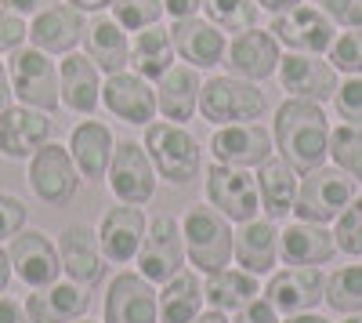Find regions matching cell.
I'll return each mask as SVG.
<instances>
[{
  "mask_svg": "<svg viewBox=\"0 0 362 323\" xmlns=\"http://www.w3.org/2000/svg\"><path fill=\"white\" fill-rule=\"evenodd\" d=\"M272 142L276 153L297 171L308 174L326 164L329 157V116L319 102L283 98L272 116Z\"/></svg>",
  "mask_w": 362,
  "mask_h": 323,
  "instance_id": "6da1fadb",
  "label": "cell"
},
{
  "mask_svg": "<svg viewBox=\"0 0 362 323\" xmlns=\"http://www.w3.org/2000/svg\"><path fill=\"white\" fill-rule=\"evenodd\" d=\"M268 113V98L261 84L243 80L235 73H214L199 87V116L214 128L225 124H254Z\"/></svg>",
  "mask_w": 362,
  "mask_h": 323,
  "instance_id": "7a4b0ae2",
  "label": "cell"
},
{
  "mask_svg": "<svg viewBox=\"0 0 362 323\" xmlns=\"http://www.w3.org/2000/svg\"><path fill=\"white\" fill-rule=\"evenodd\" d=\"M181 237H185V254L189 266L206 273H221L232 266V244H235V229L232 222L210 208V203H196L181 218Z\"/></svg>",
  "mask_w": 362,
  "mask_h": 323,
  "instance_id": "3957f363",
  "label": "cell"
},
{
  "mask_svg": "<svg viewBox=\"0 0 362 323\" xmlns=\"http://www.w3.org/2000/svg\"><path fill=\"white\" fill-rule=\"evenodd\" d=\"M145 153L153 160L156 174L170 186H189L196 174H199V164H203V149L196 135L185 128V124H170V120H153L145 128Z\"/></svg>",
  "mask_w": 362,
  "mask_h": 323,
  "instance_id": "277c9868",
  "label": "cell"
},
{
  "mask_svg": "<svg viewBox=\"0 0 362 323\" xmlns=\"http://www.w3.org/2000/svg\"><path fill=\"white\" fill-rule=\"evenodd\" d=\"M355 178H348L337 167H315L308 174H300L297 186V200H293V218L300 222H315V225H329L337 222V215L355 200Z\"/></svg>",
  "mask_w": 362,
  "mask_h": 323,
  "instance_id": "5b68a950",
  "label": "cell"
},
{
  "mask_svg": "<svg viewBox=\"0 0 362 323\" xmlns=\"http://www.w3.org/2000/svg\"><path fill=\"white\" fill-rule=\"evenodd\" d=\"M185 261H189V254H185V237H181V222L174 215L148 218L145 240L134 258V273H141L153 287H163L170 276L185 269Z\"/></svg>",
  "mask_w": 362,
  "mask_h": 323,
  "instance_id": "8992f818",
  "label": "cell"
},
{
  "mask_svg": "<svg viewBox=\"0 0 362 323\" xmlns=\"http://www.w3.org/2000/svg\"><path fill=\"white\" fill-rule=\"evenodd\" d=\"M8 73H11V91L22 106H33L44 113H54L62 106V95H58V62L47 51L33 44L11 51Z\"/></svg>",
  "mask_w": 362,
  "mask_h": 323,
  "instance_id": "52a82bcc",
  "label": "cell"
},
{
  "mask_svg": "<svg viewBox=\"0 0 362 323\" xmlns=\"http://www.w3.org/2000/svg\"><path fill=\"white\" fill-rule=\"evenodd\" d=\"M105 178H109V189H112L116 203L145 208V203L156 196V182H160V174H156L153 160H148L145 145H141V142H134V138H124V142H116Z\"/></svg>",
  "mask_w": 362,
  "mask_h": 323,
  "instance_id": "ba28073f",
  "label": "cell"
},
{
  "mask_svg": "<svg viewBox=\"0 0 362 323\" xmlns=\"http://www.w3.org/2000/svg\"><path fill=\"white\" fill-rule=\"evenodd\" d=\"M25 182H29V189H33V196L40 203H47V208H66L80 189V171H76L66 145L47 142L29 157Z\"/></svg>",
  "mask_w": 362,
  "mask_h": 323,
  "instance_id": "9c48e42d",
  "label": "cell"
},
{
  "mask_svg": "<svg viewBox=\"0 0 362 323\" xmlns=\"http://www.w3.org/2000/svg\"><path fill=\"white\" fill-rule=\"evenodd\" d=\"M206 203L218 208L232 225H243L261 215V200H257V178L254 171L243 167H225V164H210L206 167V182H203Z\"/></svg>",
  "mask_w": 362,
  "mask_h": 323,
  "instance_id": "30bf717a",
  "label": "cell"
},
{
  "mask_svg": "<svg viewBox=\"0 0 362 323\" xmlns=\"http://www.w3.org/2000/svg\"><path fill=\"white\" fill-rule=\"evenodd\" d=\"M268 33L279 40L283 51H300V55H326L329 44L337 40V26L319 4H297L283 15H272Z\"/></svg>",
  "mask_w": 362,
  "mask_h": 323,
  "instance_id": "8fae6325",
  "label": "cell"
},
{
  "mask_svg": "<svg viewBox=\"0 0 362 323\" xmlns=\"http://www.w3.org/2000/svg\"><path fill=\"white\" fill-rule=\"evenodd\" d=\"M286 98H305V102H334L341 73L334 69L326 55H300V51H283L279 69H276Z\"/></svg>",
  "mask_w": 362,
  "mask_h": 323,
  "instance_id": "7c38bea8",
  "label": "cell"
},
{
  "mask_svg": "<svg viewBox=\"0 0 362 323\" xmlns=\"http://www.w3.org/2000/svg\"><path fill=\"white\" fill-rule=\"evenodd\" d=\"M261 295L279 316H297L312 312L322 305L326 295V273L315 266H283L279 273H268V283L261 287Z\"/></svg>",
  "mask_w": 362,
  "mask_h": 323,
  "instance_id": "4fadbf2b",
  "label": "cell"
},
{
  "mask_svg": "<svg viewBox=\"0 0 362 323\" xmlns=\"http://www.w3.org/2000/svg\"><path fill=\"white\" fill-rule=\"evenodd\" d=\"M102 106L116 120L131 128H148L160 116L156 109V84H148L134 69H119L102 80Z\"/></svg>",
  "mask_w": 362,
  "mask_h": 323,
  "instance_id": "5bb4252c",
  "label": "cell"
},
{
  "mask_svg": "<svg viewBox=\"0 0 362 323\" xmlns=\"http://www.w3.org/2000/svg\"><path fill=\"white\" fill-rule=\"evenodd\" d=\"M170 44L177 62H185L192 69H214L225 62L228 51V33L218 29L206 15H189V18H170Z\"/></svg>",
  "mask_w": 362,
  "mask_h": 323,
  "instance_id": "9a60e30c",
  "label": "cell"
},
{
  "mask_svg": "<svg viewBox=\"0 0 362 323\" xmlns=\"http://www.w3.org/2000/svg\"><path fill=\"white\" fill-rule=\"evenodd\" d=\"M210 157L214 164L225 167H243V171H257L268 157H276V142H272V131L254 124H225L214 128L210 135Z\"/></svg>",
  "mask_w": 362,
  "mask_h": 323,
  "instance_id": "2e32d148",
  "label": "cell"
},
{
  "mask_svg": "<svg viewBox=\"0 0 362 323\" xmlns=\"http://www.w3.org/2000/svg\"><path fill=\"white\" fill-rule=\"evenodd\" d=\"M8 261H11V273L29 290L62 280L58 247L51 244V237H47V232H40V229H22L18 237H11L8 240Z\"/></svg>",
  "mask_w": 362,
  "mask_h": 323,
  "instance_id": "e0dca14e",
  "label": "cell"
},
{
  "mask_svg": "<svg viewBox=\"0 0 362 323\" xmlns=\"http://www.w3.org/2000/svg\"><path fill=\"white\" fill-rule=\"evenodd\" d=\"M54 135L51 113L33 109V106H8L0 109V157L8 160H29L40 145H47Z\"/></svg>",
  "mask_w": 362,
  "mask_h": 323,
  "instance_id": "ac0fdd59",
  "label": "cell"
},
{
  "mask_svg": "<svg viewBox=\"0 0 362 323\" xmlns=\"http://www.w3.org/2000/svg\"><path fill=\"white\" fill-rule=\"evenodd\" d=\"M279 58H283L279 40L272 37L268 29H261V26H250V29H243V33H232L228 37L225 66H228V73L243 76V80L261 84L268 76H276Z\"/></svg>",
  "mask_w": 362,
  "mask_h": 323,
  "instance_id": "d6986e66",
  "label": "cell"
},
{
  "mask_svg": "<svg viewBox=\"0 0 362 323\" xmlns=\"http://www.w3.org/2000/svg\"><path fill=\"white\" fill-rule=\"evenodd\" d=\"M102 323H160L156 287L141 273H116L105 287V319Z\"/></svg>",
  "mask_w": 362,
  "mask_h": 323,
  "instance_id": "ffe728a7",
  "label": "cell"
},
{
  "mask_svg": "<svg viewBox=\"0 0 362 323\" xmlns=\"http://www.w3.org/2000/svg\"><path fill=\"white\" fill-rule=\"evenodd\" d=\"M58 261H62V273L80 283V287H98L105 280V254L98 244V229H90L83 222L66 225L62 237H58Z\"/></svg>",
  "mask_w": 362,
  "mask_h": 323,
  "instance_id": "44dd1931",
  "label": "cell"
},
{
  "mask_svg": "<svg viewBox=\"0 0 362 323\" xmlns=\"http://www.w3.org/2000/svg\"><path fill=\"white\" fill-rule=\"evenodd\" d=\"M83 33H87V15L76 11L73 4H66V0H58V4H51L40 15L29 18V44L47 51L51 58L76 51L83 44Z\"/></svg>",
  "mask_w": 362,
  "mask_h": 323,
  "instance_id": "7402d4cb",
  "label": "cell"
},
{
  "mask_svg": "<svg viewBox=\"0 0 362 323\" xmlns=\"http://www.w3.org/2000/svg\"><path fill=\"white\" fill-rule=\"evenodd\" d=\"M145 229H148V218L141 208H131V203L109 208L98 222V244H102L105 261H112V266H131L138 258L141 240H145Z\"/></svg>",
  "mask_w": 362,
  "mask_h": 323,
  "instance_id": "603a6c76",
  "label": "cell"
},
{
  "mask_svg": "<svg viewBox=\"0 0 362 323\" xmlns=\"http://www.w3.org/2000/svg\"><path fill=\"white\" fill-rule=\"evenodd\" d=\"M102 69L90 62L83 51H69L58 62V95H62V106L90 116L102 109Z\"/></svg>",
  "mask_w": 362,
  "mask_h": 323,
  "instance_id": "cb8c5ba5",
  "label": "cell"
},
{
  "mask_svg": "<svg viewBox=\"0 0 362 323\" xmlns=\"http://www.w3.org/2000/svg\"><path fill=\"white\" fill-rule=\"evenodd\" d=\"M87 305H90L87 287H80L73 280H54L47 287H37L22 309H25L29 323H76V319H83Z\"/></svg>",
  "mask_w": 362,
  "mask_h": 323,
  "instance_id": "d4e9b609",
  "label": "cell"
},
{
  "mask_svg": "<svg viewBox=\"0 0 362 323\" xmlns=\"http://www.w3.org/2000/svg\"><path fill=\"white\" fill-rule=\"evenodd\" d=\"M279 258L283 266H315V269L326 266V261L337 258L334 229L293 218L286 229H279Z\"/></svg>",
  "mask_w": 362,
  "mask_h": 323,
  "instance_id": "484cf974",
  "label": "cell"
},
{
  "mask_svg": "<svg viewBox=\"0 0 362 323\" xmlns=\"http://www.w3.org/2000/svg\"><path fill=\"white\" fill-rule=\"evenodd\" d=\"M66 149L83 182H102L109 171V160H112V149H116V135L105 120H80L69 131Z\"/></svg>",
  "mask_w": 362,
  "mask_h": 323,
  "instance_id": "4316f807",
  "label": "cell"
},
{
  "mask_svg": "<svg viewBox=\"0 0 362 323\" xmlns=\"http://www.w3.org/2000/svg\"><path fill=\"white\" fill-rule=\"evenodd\" d=\"M232 261L239 269H247L254 276L276 273L279 261V229L268 218H250L235 229V244H232Z\"/></svg>",
  "mask_w": 362,
  "mask_h": 323,
  "instance_id": "83f0119b",
  "label": "cell"
},
{
  "mask_svg": "<svg viewBox=\"0 0 362 323\" xmlns=\"http://www.w3.org/2000/svg\"><path fill=\"white\" fill-rule=\"evenodd\" d=\"M199 87H203L199 69H192L185 62H174L156 80V109H160V116L170 120V124H189L199 113Z\"/></svg>",
  "mask_w": 362,
  "mask_h": 323,
  "instance_id": "f1b7e54d",
  "label": "cell"
},
{
  "mask_svg": "<svg viewBox=\"0 0 362 323\" xmlns=\"http://www.w3.org/2000/svg\"><path fill=\"white\" fill-rule=\"evenodd\" d=\"M257 200H261V215L268 222H283L293 215V200H297V186H300V174L276 153L268 157L257 171Z\"/></svg>",
  "mask_w": 362,
  "mask_h": 323,
  "instance_id": "f546056e",
  "label": "cell"
},
{
  "mask_svg": "<svg viewBox=\"0 0 362 323\" xmlns=\"http://www.w3.org/2000/svg\"><path fill=\"white\" fill-rule=\"evenodd\" d=\"M83 55L102 69V76L119 73L131 62V33L112 15H95L83 33Z\"/></svg>",
  "mask_w": 362,
  "mask_h": 323,
  "instance_id": "4dcf8cb0",
  "label": "cell"
},
{
  "mask_svg": "<svg viewBox=\"0 0 362 323\" xmlns=\"http://www.w3.org/2000/svg\"><path fill=\"white\" fill-rule=\"evenodd\" d=\"M174 62H177V55H174V44H170V29L163 22L141 29V33H131V62H127V69H134L148 84H156Z\"/></svg>",
  "mask_w": 362,
  "mask_h": 323,
  "instance_id": "1f68e13d",
  "label": "cell"
},
{
  "mask_svg": "<svg viewBox=\"0 0 362 323\" xmlns=\"http://www.w3.org/2000/svg\"><path fill=\"white\" fill-rule=\"evenodd\" d=\"M156 305H160V323H192L206 305L203 280L192 269H181L156 290Z\"/></svg>",
  "mask_w": 362,
  "mask_h": 323,
  "instance_id": "d6a6232c",
  "label": "cell"
},
{
  "mask_svg": "<svg viewBox=\"0 0 362 323\" xmlns=\"http://www.w3.org/2000/svg\"><path fill=\"white\" fill-rule=\"evenodd\" d=\"M261 295V283L254 273L247 269H221V273H206L203 280V298L210 309L218 312H239L243 305H250Z\"/></svg>",
  "mask_w": 362,
  "mask_h": 323,
  "instance_id": "836d02e7",
  "label": "cell"
},
{
  "mask_svg": "<svg viewBox=\"0 0 362 323\" xmlns=\"http://www.w3.org/2000/svg\"><path fill=\"white\" fill-rule=\"evenodd\" d=\"M322 302L334 309L337 316L362 312V266H341L337 273H329Z\"/></svg>",
  "mask_w": 362,
  "mask_h": 323,
  "instance_id": "e575fe53",
  "label": "cell"
},
{
  "mask_svg": "<svg viewBox=\"0 0 362 323\" xmlns=\"http://www.w3.org/2000/svg\"><path fill=\"white\" fill-rule=\"evenodd\" d=\"M326 160L337 171H344L348 178L362 182V128H351V124L329 128V157Z\"/></svg>",
  "mask_w": 362,
  "mask_h": 323,
  "instance_id": "d590c367",
  "label": "cell"
},
{
  "mask_svg": "<svg viewBox=\"0 0 362 323\" xmlns=\"http://www.w3.org/2000/svg\"><path fill=\"white\" fill-rule=\"evenodd\" d=\"M257 0H203V11L210 22L225 33H243V29L257 26Z\"/></svg>",
  "mask_w": 362,
  "mask_h": 323,
  "instance_id": "8d00e7d4",
  "label": "cell"
},
{
  "mask_svg": "<svg viewBox=\"0 0 362 323\" xmlns=\"http://www.w3.org/2000/svg\"><path fill=\"white\" fill-rule=\"evenodd\" d=\"M109 15L127 29V33H141V29L163 22V0H116Z\"/></svg>",
  "mask_w": 362,
  "mask_h": 323,
  "instance_id": "74e56055",
  "label": "cell"
},
{
  "mask_svg": "<svg viewBox=\"0 0 362 323\" xmlns=\"http://www.w3.org/2000/svg\"><path fill=\"white\" fill-rule=\"evenodd\" d=\"M326 58L334 62L341 76H362V26L358 29H341L337 40L329 44Z\"/></svg>",
  "mask_w": 362,
  "mask_h": 323,
  "instance_id": "f35d334b",
  "label": "cell"
},
{
  "mask_svg": "<svg viewBox=\"0 0 362 323\" xmlns=\"http://www.w3.org/2000/svg\"><path fill=\"white\" fill-rule=\"evenodd\" d=\"M337 251L348 258H362V196H355L334 222Z\"/></svg>",
  "mask_w": 362,
  "mask_h": 323,
  "instance_id": "ab89813d",
  "label": "cell"
},
{
  "mask_svg": "<svg viewBox=\"0 0 362 323\" xmlns=\"http://www.w3.org/2000/svg\"><path fill=\"white\" fill-rule=\"evenodd\" d=\"M334 109H337V116H341V124L362 128V76H344V80L337 84Z\"/></svg>",
  "mask_w": 362,
  "mask_h": 323,
  "instance_id": "60d3db41",
  "label": "cell"
},
{
  "mask_svg": "<svg viewBox=\"0 0 362 323\" xmlns=\"http://www.w3.org/2000/svg\"><path fill=\"white\" fill-rule=\"evenodd\" d=\"M29 44V22L0 4V55H11Z\"/></svg>",
  "mask_w": 362,
  "mask_h": 323,
  "instance_id": "b9f144b4",
  "label": "cell"
},
{
  "mask_svg": "<svg viewBox=\"0 0 362 323\" xmlns=\"http://www.w3.org/2000/svg\"><path fill=\"white\" fill-rule=\"evenodd\" d=\"M22 229H25V203L11 193H0V244L18 237Z\"/></svg>",
  "mask_w": 362,
  "mask_h": 323,
  "instance_id": "7bdbcfd3",
  "label": "cell"
},
{
  "mask_svg": "<svg viewBox=\"0 0 362 323\" xmlns=\"http://www.w3.org/2000/svg\"><path fill=\"white\" fill-rule=\"evenodd\" d=\"M319 8L329 15L337 29H358L362 26V0H319Z\"/></svg>",
  "mask_w": 362,
  "mask_h": 323,
  "instance_id": "ee69618b",
  "label": "cell"
},
{
  "mask_svg": "<svg viewBox=\"0 0 362 323\" xmlns=\"http://www.w3.org/2000/svg\"><path fill=\"white\" fill-rule=\"evenodd\" d=\"M232 323H279V312L268 305V298L264 295H257L250 305H243L235 312V319Z\"/></svg>",
  "mask_w": 362,
  "mask_h": 323,
  "instance_id": "f6af8a7d",
  "label": "cell"
},
{
  "mask_svg": "<svg viewBox=\"0 0 362 323\" xmlns=\"http://www.w3.org/2000/svg\"><path fill=\"white\" fill-rule=\"evenodd\" d=\"M8 11H15V15H22V18H33V15H40L44 8H51V4H58V0H0Z\"/></svg>",
  "mask_w": 362,
  "mask_h": 323,
  "instance_id": "bcb514c9",
  "label": "cell"
},
{
  "mask_svg": "<svg viewBox=\"0 0 362 323\" xmlns=\"http://www.w3.org/2000/svg\"><path fill=\"white\" fill-rule=\"evenodd\" d=\"M203 11V0H163V15L167 18H189Z\"/></svg>",
  "mask_w": 362,
  "mask_h": 323,
  "instance_id": "7dc6e473",
  "label": "cell"
},
{
  "mask_svg": "<svg viewBox=\"0 0 362 323\" xmlns=\"http://www.w3.org/2000/svg\"><path fill=\"white\" fill-rule=\"evenodd\" d=\"M0 323H29V316H25V309L15 298L0 295Z\"/></svg>",
  "mask_w": 362,
  "mask_h": 323,
  "instance_id": "c3c4849f",
  "label": "cell"
},
{
  "mask_svg": "<svg viewBox=\"0 0 362 323\" xmlns=\"http://www.w3.org/2000/svg\"><path fill=\"white\" fill-rule=\"evenodd\" d=\"M66 4H73V8L83 11V15H105L116 0H66Z\"/></svg>",
  "mask_w": 362,
  "mask_h": 323,
  "instance_id": "681fc988",
  "label": "cell"
},
{
  "mask_svg": "<svg viewBox=\"0 0 362 323\" xmlns=\"http://www.w3.org/2000/svg\"><path fill=\"white\" fill-rule=\"evenodd\" d=\"M11 98H15V91H11V73H8V62L0 58V109H8Z\"/></svg>",
  "mask_w": 362,
  "mask_h": 323,
  "instance_id": "f907efd6",
  "label": "cell"
},
{
  "mask_svg": "<svg viewBox=\"0 0 362 323\" xmlns=\"http://www.w3.org/2000/svg\"><path fill=\"white\" fill-rule=\"evenodd\" d=\"M297 4H305V0H257V8L268 11V15H283V11H290Z\"/></svg>",
  "mask_w": 362,
  "mask_h": 323,
  "instance_id": "816d5d0a",
  "label": "cell"
},
{
  "mask_svg": "<svg viewBox=\"0 0 362 323\" xmlns=\"http://www.w3.org/2000/svg\"><path fill=\"white\" fill-rule=\"evenodd\" d=\"M11 261H8V247H0V295L8 290V283H11Z\"/></svg>",
  "mask_w": 362,
  "mask_h": 323,
  "instance_id": "f5cc1de1",
  "label": "cell"
},
{
  "mask_svg": "<svg viewBox=\"0 0 362 323\" xmlns=\"http://www.w3.org/2000/svg\"><path fill=\"white\" fill-rule=\"evenodd\" d=\"M283 323H329V319H326L322 312H315V309H312V312H297V316H286Z\"/></svg>",
  "mask_w": 362,
  "mask_h": 323,
  "instance_id": "db71d44e",
  "label": "cell"
},
{
  "mask_svg": "<svg viewBox=\"0 0 362 323\" xmlns=\"http://www.w3.org/2000/svg\"><path fill=\"white\" fill-rule=\"evenodd\" d=\"M192 323H232L228 319V312H218V309H206V312H199Z\"/></svg>",
  "mask_w": 362,
  "mask_h": 323,
  "instance_id": "11a10c76",
  "label": "cell"
},
{
  "mask_svg": "<svg viewBox=\"0 0 362 323\" xmlns=\"http://www.w3.org/2000/svg\"><path fill=\"white\" fill-rule=\"evenodd\" d=\"M341 323H362V312H355V316H344Z\"/></svg>",
  "mask_w": 362,
  "mask_h": 323,
  "instance_id": "9f6ffc18",
  "label": "cell"
},
{
  "mask_svg": "<svg viewBox=\"0 0 362 323\" xmlns=\"http://www.w3.org/2000/svg\"><path fill=\"white\" fill-rule=\"evenodd\" d=\"M76 323H95V319H76Z\"/></svg>",
  "mask_w": 362,
  "mask_h": 323,
  "instance_id": "6f0895ef",
  "label": "cell"
}]
</instances>
